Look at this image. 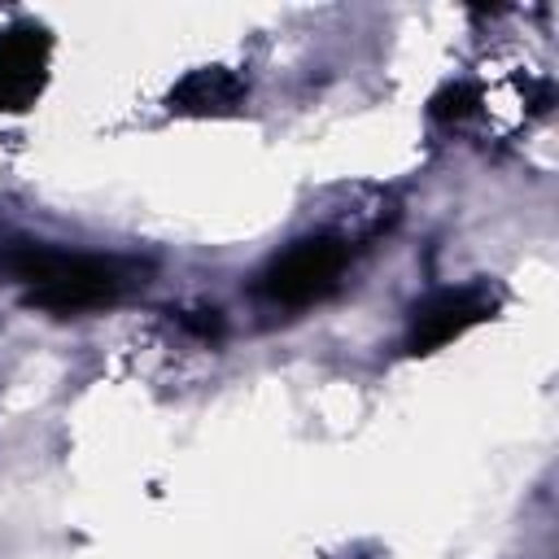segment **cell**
Masks as SVG:
<instances>
[{"label": "cell", "instance_id": "1", "mask_svg": "<svg viewBox=\"0 0 559 559\" xmlns=\"http://www.w3.org/2000/svg\"><path fill=\"white\" fill-rule=\"evenodd\" d=\"M4 275L26 293L31 306L52 314H87L122 301L140 280L135 262L100 258V253H74L52 245H13L0 258Z\"/></svg>", "mask_w": 559, "mask_h": 559}, {"label": "cell", "instance_id": "2", "mask_svg": "<svg viewBox=\"0 0 559 559\" xmlns=\"http://www.w3.org/2000/svg\"><path fill=\"white\" fill-rule=\"evenodd\" d=\"M345 262H349L345 240H336V236H306V240H293L284 253H275L258 271L253 293L266 306H275V310H301V306L323 301L341 284Z\"/></svg>", "mask_w": 559, "mask_h": 559}, {"label": "cell", "instance_id": "4", "mask_svg": "<svg viewBox=\"0 0 559 559\" xmlns=\"http://www.w3.org/2000/svg\"><path fill=\"white\" fill-rule=\"evenodd\" d=\"M48 31L44 26H9L0 31V114H22L39 96L48 79Z\"/></svg>", "mask_w": 559, "mask_h": 559}, {"label": "cell", "instance_id": "3", "mask_svg": "<svg viewBox=\"0 0 559 559\" xmlns=\"http://www.w3.org/2000/svg\"><path fill=\"white\" fill-rule=\"evenodd\" d=\"M498 297L485 284H463V288H437L424 301L411 306L406 323V354H432L450 341H459L467 328L485 323L493 314Z\"/></svg>", "mask_w": 559, "mask_h": 559}, {"label": "cell", "instance_id": "5", "mask_svg": "<svg viewBox=\"0 0 559 559\" xmlns=\"http://www.w3.org/2000/svg\"><path fill=\"white\" fill-rule=\"evenodd\" d=\"M240 100H245V83L223 66L183 74L166 96L170 114H183V118H223V114H236Z\"/></svg>", "mask_w": 559, "mask_h": 559}]
</instances>
